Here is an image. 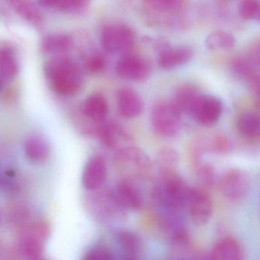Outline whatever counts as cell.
<instances>
[{
    "mask_svg": "<svg viewBox=\"0 0 260 260\" xmlns=\"http://www.w3.org/2000/svg\"><path fill=\"white\" fill-rule=\"evenodd\" d=\"M44 71L50 86L59 95L72 96L83 88V73L69 57L60 55L48 60Z\"/></svg>",
    "mask_w": 260,
    "mask_h": 260,
    "instance_id": "6da1fadb",
    "label": "cell"
},
{
    "mask_svg": "<svg viewBox=\"0 0 260 260\" xmlns=\"http://www.w3.org/2000/svg\"><path fill=\"white\" fill-rule=\"evenodd\" d=\"M190 187L176 170L159 173L152 197L165 213H179L186 208Z\"/></svg>",
    "mask_w": 260,
    "mask_h": 260,
    "instance_id": "7a4b0ae2",
    "label": "cell"
},
{
    "mask_svg": "<svg viewBox=\"0 0 260 260\" xmlns=\"http://www.w3.org/2000/svg\"><path fill=\"white\" fill-rule=\"evenodd\" d=\"M181 116L182 113L172 102H158L152 108L150 123L156 135L173 138L180 130Z\"/></svg>",
    "mask_w": 260,
    "mask_h": 260,
    "instance_id": "3957f363",
    "label": "cell"
},
{
    "mask_svg": "<svg viewBox=\"0 0 260 260\" xmlns=\"http://www.w3.org/2000/svg\"><path fill=\"white\" fill-rule=\"evenodd\" d=\"M115 162L120 172L128 177H142L150 172L151 160L139 147L131 145L116 152Z\"/></svg>",
    "mask_w": 260,
    "mask_h": 260,
    "instance_id": "277c9868",
    "label": "cell"
},
{
    "mask_svg": "<svg viewBox=\"0 0 260 260\" xmlns=\"http://www.w3.org/2000/svg\"><path fill=\"white\" fill-rule=\"evenodd\" d=\"M135 42V31L127 25L112 24L105 27L102 31V45L110 54H128Z\"/></svg>",
    "mask_w": 260,
    "mask_h": 260,
    "instance_id": "5b68a950",
    "label": "cell"
},
{
    "mask_svg": "<svg viewBox=\"0 0 260 260\" xmlns=\"http://www.w3.org/2000/svg\"><path fill=\"white\" fill-rule=\"evenodd\" d=\"M223 110V104L218 98L200 94L189 114L200 125L212 127L220 120Z\"/></svg>",
    "mask_w": 260,
    "mask_h": 260,
    "instance_id": "8992f818",
    "label": "cell"
},
{
    "mask_svg": "<svg viewBox=\"0 0 260 260\" xmlns=\"http://www.w3.org/2000/svg\"><path fill=\"white\" fill-rule=\"evenodd\" d=\"M250 179L244 170L231 169L225 172L220 179L222 194L231 200H240L249 192Z\"/></svg>",
    "mask_w": 260,
    "mask_h": 260,
    "instance_id": "52a82bcc",
    "label": "cell"
},
{
    "mask_svg": "<svg viewBox=\"0 0 260 260\" xmlns=\"http://www.w3.org/2000/svg\"><path fill=\"white\" fill-rule=\"evenodd\" d=\"M186 208L191 220L197 226H205L212 217V201L210 196L201 188H190Z\"/></svg>",
    "mask_w": 260,
    "mask_h": 260,
    "instance_id": "ba28073f",
    "label": "cell"
},
{
    "mask_svg": "<svg viewBox=\"0 0 260 260\" xmlns=\"http://www.w3.org/2000/svg\"><path fill=\"white\" fill-rule=\"evenodd\" d=\"M115 70L121 78L132 81H144L151 74V67L149 62L134 54L122 55L117 62Z\"/></svg>",
    "mask_w": 260,
    "mask_h": 260,
    "instance_id": "9c48e42d",
    "label": "cell"
},
{
    "mask_svg": "<svg viewBox=\"0 0 260 260\" xmlns=\"http://www.w3.org/2000/svg\"><path fill=\"white\" fill-rule=\"evenodd\" d=\"M95 134L108 148L116 151L133 145L132 138L128 132L115 121H104L97 125Z\"/></svg>",
    "mask_w": 260,
    "mask_h": 260,
    "instance_id": "30bf717a",
    "label": "cell"
},
{
    "mask_svg": "<svg viewBox=\"0 0 260 260\" xmlns=\"http://www.w3.org/2000/svg\"><path fill=\"white\" fill-rule=\"evenodd\" d=\"M95 199V216L103 222H119L124 220L126 210L118 203L114 196L112 190L99 193Z\"/></svg>",
    "mask_w": 260,
    "mask_h": 260,
    "instance_id": "8fae6325",
    "label": "cell"
},
{
    "mask_svg": "<svg viewBox=\"0 0 260 260\" xmlns=\"http://www.w3.org/2000/svg\"><path fill=\"white\" fill-rule=\"evenodd\" d=\"M107 177V166L102 156L91 158L85 166L82 182L86 189L96 191L105 183Z\"/></svg>",
    "mask_w": 260,
    "mask_h": 260,
    "instance_id": "7c38bea8",
    "label": "cell"
},
{
    "mask_svg": "<svg viewBox=\"0 0 260 260\" xmlns=\"http://www.w3.org/2000/svg\"><path fill=\"white\" fill-rule=\"evenodd\" d=\"M118 203L127 210H139L142 207L143 196L138 187L130 179H121L112 188Z\"/></svg>",
    "mask_w": 260,
    "mask_h": 260,
    "instance_id": "4fadbf2b",
    "label": "cell"
},
{
    "mask_svg": "<svg viewBox=\"0 0 260 260\" xmlns=\"http://www.w3.org/2000/svg\"><path fill=\"white\" fill-rule=\"evenodd\" d=\"M118 113L124 118L132 119L140 116L144 109V101L138 92L129 88L118 90L116 97Z\"/></svg>",
    "mask_w": 260,
    "mask_h": 260,
    "instance_id": "5bb4252c",
    "label": "cell"
},
{
    "mask_svg": "<svg viewBox=\"0 0 260 260\" xmlns=\"http://www.w3.org/2000/svg\"><path fill=\"white\" fill-rule=\"evenodd\" d=\"M117 247L123 258L135 259L143 251V241L139 235L129 230L119 229L113 234Z\"/></svg>",
    "mask_w": 260,
    "mask_h": 260,
    "instance_id": "9a60e30c",
    "label": "cell"
},
{
    "mask_svg": "<svg viewBox=\"0 0 260 260\" xmlns=\"http://www.w3.org/2000/svg\"><path fill=\"white\" fill-rule=\"evenodd\" d=\"M192 51L186 47L166 48L160 51L158 58L159 66L165 71H170L186 64L192 57Z\"/></svg>",
    "mask_w": 260,
    "mask_h": 260,
    "instance_id": "2e32d148",
    "label": "cell"
},
{
    "mask_svg": "<svg viewBox=\"0 0 260 260\" xmlns=\"http://www.w3.org/2000/svg\"><path fill=\"white\" fill-rule=\"evenodd\" d=\"M83 115L95 124L106 121L109 114V103L100 94H94L88 97L82 106Z\"/></svg>",
    "mask_w": 260,
    "mask_h": 260,
    "instance_id": "e0dca14e",
    "label": "cell"
},
{
    "mask_svg": "<svg viewBox=\"0 0 260 260\" xmlns=\"http://www.w3.org/2000/svg\"><path fill=\"white\" fill-rule=\"evenodd\" d=\"M213 259L241 260L243 258L241 246L233 237H224L214 245L211 253Z\"/></svg>",
    "mask_w": 260,
    "mask_h": 260,
    "instance_id": "ac0fdd59",
    "label": "cell"
},
{
    "mask_svg": "<svg viewBox=\"0 0 260 260\" xmlns=\"http://www.w3.org/2000/svg\"><path fill=\"white\" fill-rule=\"evenodd\" d=\"M44 240L28 228L21 236L19 248L25 258L37 260L42 258L44 252Z\"/></svg>",
    "mask_w": 260,
    "mask_h": 260,
    "instance_id": "d6986e66",
    "label": "cell"
},
{
    "mask_svg": "<svg viewBox=\"0 0 260 260\" xmlns=\"http://www.w3.org/2000/svg\"><path fill=\"white\" fill-rule=\"evenodd\" d=\"M74 46L72 38L67 35L53 34L46 36L41 44L42 52L51 55L60 56L71 51Z\"/></svg>",
    "mask_w": 260,
    "mask_h": 260,
    "instance_id": "ffe728a7",
    "label": "cell"
},
{
    "mask_svg": "<svg viewBox=\"0 0 260 260\" xmlns=\"http://www.w3.org/2000/svg\"><path fill=\"white\" fill-rule=\"evenodd\" d=\"M200 94L199 89L193 85H182L175 91L173 101L171 102L181 113L189 114Z\"/></svg>",
    "mask_w": 260,
    "mask_h": 260,
    "instance_id": "44dd1931",
    "label": "cell"
},
{
    "mask_svg": "<svg viewBox=\"0 0 260 260\" xmlns=\"http://www.w3.org/2000/svg\"><path fill=\"white\" fill-rule=\"evenodd\" d=\"M24 152L30 162L40 164L48 159L50 149L48 144L42 138L31 137L24 144Z\"/></svg>",
    "mask_w": 260,
    "mask_h": 260,
    "instance_id": "7402d4cb",
    "label": "cell"
},
{
    "mask_svg": "<svg viewBox=\"0 0 260 260\" xmlns=\"http://www.w3.org/2000/svg\"><path fill=\"white\" fill-rule=\"evenodd\" d=\"M239 133L246 138L255 139L260 135V120L258 115L252 112H245L237 121Z\"/></svg>",
    "mask_w": 260,
    "mask_h": 260,
    "instance_id": "603a6c76",
    "label": "cell"
},
{
    "mask_svg": "<svg viewBox=\"0 0 260 260\" xmlns=\"http://www.w3.org/2000/svg\"><path fill=\"white\" fill-rule=\"evenodd\" d=\"M180 162L179 153L173 147H162L158 151L155 159L159 173L176 170Z\"/></svg>",
    "mask_w": 260,
    "mask_h": 260,
    "instance_id": "cb8c5ba5",
    "label": "cell"
},
{
    "mask_svg": "<svg viewBox=\"0 0 260 260\" xmlns=\"http://www.w3.org/2000/svg\"><path fill=\"white\" fill-rule=\"evenodd\" d=\"M236 44L235 38L225 31H214L207 36L205 46L211 51H228L232 49Z\"/></svg>",
    "mask_w": 260,
    "mask_h": 260,
    "instance_id": "d4e9b609",
    "label": "cell"
},
{
    "mask_svg": "<svg viewBox=\"0 0 260 260\" xmlns=\"http://www.w3.org/2000/svg\"><path fill=\"white\" fill-rule=\"evenodd\" d=\"M16 13L27 22L35 25L42 22V16L39 9L31 0H10Z\"/></svg>",
    "mask_w": 260,
    "mask_h": 260,
    "instance_id": "484cf974",
    "label": "cell"
},
{
    "mask_svg": "<svg viewBox=\"0 0 260 260\" xmlns=\"http://www.w3.org/2000/svg\"><path fill=\"white\" fill-rule=\"evenodd\" d=\"M234 74L243 80H247L252 90L258 95L259 93V79L255 74V69L250 63L246 60H237L233 64Z\"/></svg>",
    "mask_w": 260,
    "mask_h": 260,
    "instance_id": "4316f807",
    "label": "cell"
},
{
    "mask_svg": "<svg viewBox=\"0 0 260 260\" xmlns=\"http://www.w3.org/2000/svg\"><path fill=\"white\" fill-rule=\"evenodd\" d=\"M19 73V63L16 56L8 48L0 49V76L5 80L15 78Z\"/></svg>",
    "mask_w": 260,
    "mask_h": 260,
    "instance_id": "83f0119b",
    "label": "cell"
},
{
    "mask_svg": "<svg viewBox=\"0 0 260 260\" xmlns=\"http://www.w3.org/2000/svg\"><path fill=\"white\" fill-rule=\"evenodd\" d=\"M196 179L205 188H212L217 182V173L212 164L203 160L193 166Z\"/></svg>",
    "mask_w": 260,
    "mask_h": 260,
    "instance_id": "f1b7e54d",
    "label": "cell"
},
{
    "mask_svg": "<svg viewBox=\"0 0 260 260\" xmlns=\"http://www.w3.org/2000/svg\"><path fill=\"white\" fill-rule=\"evenodd\" d=\"M239 15L246 20H258L260 4L258 0H241L238 5Z\"/></svg>",
    "mask_w": 260,
    "mask_h": 260,
    "instance_id": "f546056e",
    "label": "cell"
},
{
    "mask_svg": "<svg viewBox=\"0 0 260 260\" xmlns=\"http://www.w3.org/2000/svg\"><path fill=\"white\" fill-rule=\"evenodd\" d=\"M146 6L159 13H173L180 8L182 0H142Z\"/></svg>",
    "mask_w": 260,
    "mask_h": 260,
    "instance_id": "4dcf8cb0",
    "label": "cell"
},
{
    "mask_svg": "<svg viewBox=\"0 0 260 260\" xmlns=\"http://www.w3.org/2000/svg\"><path fill=\"white\" fill-rule=\"evenodd\" d=\"M85 260H112L115 259V253L105 245L92 246L85 254Z\"/></svg>",
    "mask_w": 260,
    "mask_h": 260,
    "instance_id": "1f68e13d",
    "label": "cell"
},
{
    "mask_svg": "<svg viewBox=\"0 0 260 260\" xmlns=\"http://www.w3.org/2000/svg\"><path fill=\"white\" fill-rule=\"evenodd\" d=\"M89 0H58L56 7L68 13H80L88 7Z\"/></svg>",
    "mask_w": 260,
    "mask_h": 260,
    "instance_id": "d6a6232c",
    "label": "cell"
},
{
    "mask_svg": "<svg viewBox=\"0 0 260 260\" xmlns=\"http://www.w3.org/2000/svg\"><path fill=\"white\" fill-rule=\"evenodd\" d=\"M210 149L211 151L220 154L229 153L232 150V144L231 141L223 135H218L210 140Z\"/></svg>",
    "mask_w": 260,
    "mask_h": 260,
    "instance_id": "836d02e7",
    "label": "cell"
},
{
    "mask_svg": "<svg viewBox=\"0 0 260 260\" xmlns=\"http://www.w3.org/2000/svg\"><path fill=\"white\" fill-rule=\"evenodd\" d=\"M106 67V59L100 54H92L86 60V68L91 74H100L104 71Z\"/></svg>",
    "mask_w": 260,
    "mask_h": 260,
    "instance_id": "e575fe53",
    "label": "cell"
},
{
    "mask_svg": "<svg viewBox=\"0 0 260 260\" xmlns=\"http://www.w3.org/2000/svg\"><path fill=\"white\" fill-rule=\"evenodd\" d=\"M58 0H40L41 4L47 7H54L57 5Z\"/></svg>",
    "mask_w": 260,
    "mask_h": 260,
    "instance_id": "d590c367",
    "label": "cell"
},
{
    "mask_svg": "<svg viewBox=\"0 0 260 260\" xmlns=\"http://www.w3.org/2000/svg\"><path fill=\"white\" fill-rule=\"evenodd\" d=\"M4 80H5V79L0 76V90L3 89V87H4Z\"/></svg>",
    "mask_w": 260,
    "mask_h": 260,
    "instance_id": "8d00e7d4",
    "label": "cell"
}]
</instances>
